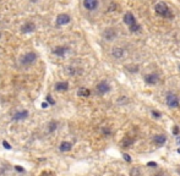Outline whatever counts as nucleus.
Wrapping results in <instances>:
<instances>
[{
    "label": "nucleus",
    "mask_w": 180,
    "mask_h": 176,
    "mask_svg": "<svg viewBox=\"0 0 180 176\" xmlns=\"http://www.w3.org/2000/svg\"><path fill=\"white\" fill-rule=\"evenodd\" d=\"M124 22L129 26V29H130L131 32H137V31L140 29V26L137 25L135 16H133L131 12H126L124 15Z\"/></svg>",
    "instance_id": "1"
},
{
    "label": "nucleus",
    "mask_w": 180,
    "mask_h": 176,
    "mask_svg": "<svg viewBox=\"0 0 180 176\" xmlns=\"http://www.w3.org/2000/svg\"><path fill=\"white\" fill-rule=\"evenodd\" d=\"M156 12L159 16H163V17H173L170 10L168 9V6L164 3H158L156 5Z\"/></svg>",
    "instance_id": "2"
},
{
    "label": "nucleus",
    "mask_w": 180,
    "mask_h": 176,
    "mask_svg": "<svg viewBox=\"0 0 180 176\" xmlns=\"http://www.w3.org/2000/svg\"><path fill=\"white\" fill-rule=\"evenodd\" d=\"M36 60H37V55H36V53H33V51H29V53L25 54L22 58H21V64L25 65V66H27V65L33 64Z\"/></svg>",
    "instance_id": "3"
},
{
    "label": "nucleus",
    "mask_w": 180,
    "mask_h": 176,
    "mask_svg": "<svg viewBox=\"0 0 180 176\" xmlns=\"http://www.w3.org/2000/svg\"><path fill=\"white\" fill-rule=\"evenodd\" d=\"M167 104L170 108H177L179 105V99L174 93H169V94L167 96Z\"/></svg>",
    "instance_id": "4"
},
{
    "label": "nucleus",
    "mask_w": 180,
    "mask_h": 176,
    "mask_svg": "<svg viewBox=\"0 0 180 176\" xmlns=\"http://www.w3.org/2000/svg\"><path fill=\"white\" fill-rule=\"evenodd\" d=\"M109 91H110V86L108 85L105 81H102L97 85V92H98V94H105V93H108Z\"/></svg>",
    "instance_id": "5"
},
{
    "label": "nucleus",
    "mask_w": 180,
    "mask_h": 176,
    "mask_svg": "<svg viewBox=\"0 0 180 176\" xmlns=\"http://www.w3.org/2000/svg\"><path fill=\"white\" fill-rule=\"evenodd\" d=\"M70 16L66 14H60L58 17H56V25L58 26H64V25H68L70 22Z\"/></svg>",
    "instance_id": "6"
},
{
    "label": "nucleus",
    "mask_w": 180,
    "mask_h": 176,
    "mask_svg": "<svg viewBox=\"0 0 180 176\" xmlns=\"http://www.w3.org/2000/svg\"><path fill=\"white\" fill-rule=\"evenodd\" d=\"M83 6L90 11H93L98 8V0H83Z\"/></svg>",
    "instance_id": "7"
},
{
    "label": "nucleus",
    "mask_w": 180,
    "mask_h": 176,
    "mask_svg": "<svg viewBox=\"0 0 180 176\" xmlns=\"http://www.w3.org/2000/svg\"><path fill=\"white\" fill-rule=\"evenodd\" d=\"M103 35H104V38L107 40H114L116 38V31L114 28H108L104 31Z\"/></svg>",
    "instance_id": "8"
},
{
    "label": "nucleus",
    "mask_w": 180,
    "mask_h": 176,
    "mask_svg": "<svg viewBox=\"0 0 180 176\" xmlns=\"http://www.w3.org/2000/svg\"><path fill=\"white\" fill-rule=\"evenodd\" d=\"M34 29H36V25L33 22H26L21 27L22 33H32L34 32Z\"/></svg>",
    "instance_id": "9"
},
{
    "label": "nucleus",
    "mask_w": 180,
    "mask_h": 176,
    "mask_svg": "<svg viewBox=\"0 0 180 176\" xmlns=\"http://www.w3.org/2000/svg\"><path fill=\"white\" fill-rule=\"evenodd\" d=\"M26 117H28V111L27 110H21V111H17L14 115V120L20 121V120H25Z\"/></svg>",
    "instance_id": "10"
},
{
    "label": "nucleus",
    "mask_w": 180,
    "mask_h": 176,
    "mask_svg": "<svg viewBox=\"0 0 180 176\" xmlns=\"http://www.w3.org/2000/svg\"><path fill=\"white\" fill-rule=\"evenodd\" d=\"M145 81L147 82V83H150V85H156L158 82V76L156 74L147 75V76H145Z\"/></svg>",
    "instance_id": "11"
},
{
    "label": "nucleus",
    "mask_w": 180,
    "mask_h": 176,
    "mask_svg": "<svg viewBox=\"0 0 180 176\" xmlns=\"http://www.w3.org/2000/svg\"><path fill=\"white\" fill-rule=\"evenodd\" d=\"M167 141V138L166 136H163V134H157V136H154L153 138V142L157 144V146H163L164 143H166Z\"/></svg>",
    "instance_id": "12"
},
{
    "label": "nucleus",
    "mask_w": 180,
    "mask_h": 176,
    "mask_svg": "<svg viewBox=\"0 0 180 176\" xmlns=\"http://www.w3.org/2000/svg\"><path fill=\"white\" fill-rule=\"evenodd\" d=\"M71 147H73V144H71L70 142H63L59 146V151L63 152V153H66V152L71 151Z\"/></svg>",
    "instance_id": "13"
},
{
    "label": "nucleus",
    "mask_w": 180,
    "mask_h": 176,
    "mask_svg": "<svg viewBox=\"0 0 180 176\" xmlns=\"http://www.w3.org/2000/svg\"><path fill=\"white\" fill-rule=\"evenodd\" d=\"M66 51H68V48H65V46H56V48L53 50V53L56 56H64Z\"/></svg>",
    "instance_id": "14"
},
{
    "label": "nucleus",
    "mask_w": 180,
    "mask_h": 176,
    "mask_svg": "<svg viewBox=\"0 0 180 176\" xmlns=\"http://www.w3.org/2000/svg\"><path fill=\"white\" fill-rule=\"evenodd\" d=\"M68 88H69V83H68V82H58V83H55V89L59 91V92L66 91Z\"/></svg>",
    "instance_id": "15"
},
{
    "label": "nucleus",
    "mask_w": 180,
    "mask_h": 176,
    "mask_svg": "<svg viewBox=\"0 0 180 176\" xmlns=\"http://www.w3.org/2000/svg\"><path fill=\"white\" fill-rule=\"evenodd\" d=\"M112 54H113L114 58L120 59L123 56V54H124V50H123V48H114V49H113V51H112Z\"/></svg>",
    "instance_id": "16"
},
{
    "label": "nucleus",
    "mask_w": 180,
    "mask_h": 176,
    "mask_svg": "<svg viewBox=\"0 0 180 176\" xmlns=\"http://www.w3.org/2000/svg\"><path fill=\"white\" fill-rule=\"evenodd\" d=\"M91 94L90 89H87V88H80L79 91H77V96L79 97H83V98H87Z\"/></svg>",
    "instance_id": "17"
},
{
    "label": "nucleus",
    "mask_w": 180,
    "mask_h": 176,
    "mask_svg": "<svg viewBox=\"0 0 180 176\" xmlns=\"http://www.w3.org/2000/svg\"><path fill=\"white\" fill-rule=\"evenodd\" d=\"M133 143V138H130V137H126L124 141H123V147L124 148H129Z\"/></svg>",
    "instance_id": "18"
},
{
    "label": "nucleus",
    "mask_w": 180,
    "mask_h": 176,
    "mask_svg": "<svg viewBox=\"0 0 180 176\" xmlns=\"http://www.w3.org/2000/svg\"><path fill=\"white\" fill-rule=\"evenodd\" d=\"M56 126H58V123H56L55 121H51L50 123H49V128H48V132H53L55 128H56Z\"/></svg>",
    "instance_id": "19"
},
{
    "label": "nucleus",
    "mask_w": 180,
    "mask_h": 176,
    "mask_svg": "<svg viewBox=\"0 0 180 176\" xmlns=\"http://www.w3.org/2000/svg\"><path fill=\"white\" fill-rule=\"evenodd\" d=\"M47 102L49 103L50 105H54L55 104V100L53 99V97H51V96H47Z\"/></svg>",
    "instance_id": "20"
},
{
    "label": "nucleus",
    "mask_w": 180,
    "mask_h": 176,
    "mask_svg": "<svg viewBox=\"0 0 180 176\" xmlns=\"http://www.w3.org/2000/svg\"><path fill=\"white\" fill-rule=\"evenodd\" d=\"M3 146H4V148H6V149H11L12 147L10 146V143H8L6 141H3Z\"/></svg>",
    "instance_id": "21"
},
{
    "label": "nucleus",
    "mask_w": 180,
    "mask_h": 176,
    "mask_svg": "<svg viewBox=\"0 0 180 176\" xmlns=\"http://www.w3.org/2000/svg\"><path fill=\"white\" fill-rule=\"evenodd\" d=\"M123 157H124V159L126 160L127 163H130V162H131V158H130V155H129V154H124Z\"/></svg>",
    "instance_id": "22"
},
{
    "label": "nucleus",
    "mask_w": 180,
    "mask_h": 176,
    "mask_svg": "<svg viewBox=\"0 0 180 176\" xmlns=\"http://www.w3.org/2000/svg\"><path fill=\"white\" fill-rule=\"evenodd\" d=\"M152 115L154 116V117H161V113H158V111H152Z\"/></svg>",
    "instance_id": "23"
},
{
    "label": "nucleus",
    "mask_w": 180,
    "mask_h": 176,
    "mask_svg": "<svg viewBox=\"0 0 180 176\" xmlns=\"http://www.w3.org/2000/svg\"><path fill=\"white\" fill-rule=\"evenodd\" d=\"M173 133H174V134H179V127H178V126H174V128H173Z\"/></svg>",
    "instance_id": "24"
},
{
    "label": "nucleus",
    "mask_w": 180,
    "mask_h": 176,
    "mask_svg": "<svg viewBox=\"0 0 180 176\" xmlns=\"http://www.w3.org/2000/svg\"><path fill=\"white\" fill-rule=\"evenodd\" d=\"M48 106H49V103H48V102H44V103H42V108H43V109H47Z\"/></svg>",
    "instance_id": "25"
},
{
    "label": "nucleus",
    "mask_w": 180,
    "mask_h": 176,
    "mask_svg": "<svg viewBox=\"0 0 180 176\" xmlns=\"http://www.w3.org/2000/svg\"><path fill=\"white\" fill-rule=\"evenodd\" d=\"M15 169H16V171H20V173H23V171H25V170H23L21 166H20V165H17V166L15 168Z\"/></svg>",
    "instance_id": "26"
},
{
    "label": "nucleus",
    "mask_w": 180,
    "mask_h": 176,
    "mask_svg": "<svg viewBox=\"0 0 180 176\" xmlns=\"http://www.w3.org/2000/svg\"><path fill=\"white\" fill-rule=\"evenodd\" d=\"M147 165H148V166H152V168H154V166H157V164H156V163H154V162H151V163H148Z\"/></svg>",
    "instance_id": "27"
},
{
    "label": "nucleus",
    "mask_w": 180,
    "mask_h": 176,
    "mask_svg": "<svg viewBox=\"0 0 180 176\" xmlns=\"http://www.w3.org/2000/svg\"><path fill=\"white\" fill-rule=\"evenodd\" d=\"M103 132H104L105 134H109V133H110V131H109V130H107V128H104V130H103Z\"/></svg>",
    "instance_id": "28"
},
{
    "label": "nucleus",
    "mask_w": 180,
    "mask_h": 176,
    "mask_svg": "<svg viewBox=\"0 0 180 176\" xmlns=\"http://www.w3.org/2000/svg\"><path fill=\"white\" fill-rule=\"evenodd\" d=\"M177 143H178L179 146H180V137H178V138H177Z\"/></svg>",
    "instance_id": "29"
},
{
    "label": "nucleus",
    "mask_w": 180,
    "mask_h": 176,
    "mask_svg": "<svg viewBox=\"0 0 180 176\" xmlns=\"http://www.w3.org/2000/svg\"><path fill=\"white\" fill-rule=\"evenodd\" d=\"M178 153H179V154H180V148H179V149H178Z\"/></svg>",
    "instance_id": "30"
}]
</instances>
